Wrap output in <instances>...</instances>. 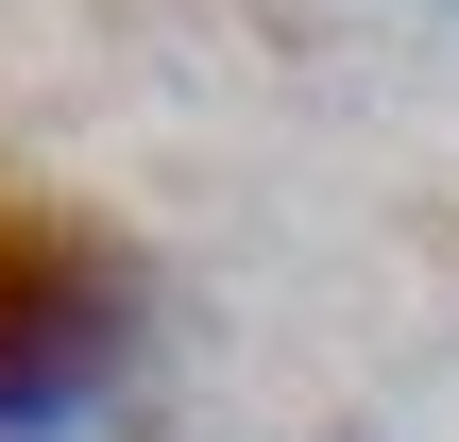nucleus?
Returning a JSON list of instances; mask_svg holds the SVG:
<instances>
[{"label":"nucleus","instance_id":"obj_1","mask_svg":"<svg viewBox=\"0 0 459 442\" xmlns=\"http://www.w3.org/2000/svg\"><path fill=\"white\" fill-rule=\"evenodd\" d=\"M136 341H153L136 256L68 204H0V442H85Z\"/></svg>","mask_w":459,"mask_h":442}]
</instances>
